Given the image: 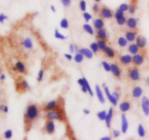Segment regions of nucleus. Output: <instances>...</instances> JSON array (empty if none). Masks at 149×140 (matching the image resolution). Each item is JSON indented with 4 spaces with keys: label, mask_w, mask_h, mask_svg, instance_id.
I'll return each mask as SVG.
<instances>
[{
    "label": "nucleus",
    "mask_w": 149,
    "mask_h": 140,
    "mask_svg": "<svg viewBox=\"0 0 149 140\" xmlns=\"http://www.w3.org/2000/svg\"><path fill=\"white\" fill-rule=\"evenodd\" d=\"M8 110H9V108L7 105H0V111L4 112V113H7Z\"/></svg>",
    "instance_id": "nucleus-49"
},
{
    "label": "nucleus",
    "mask_w": 149,
    "mask_h": 140,
    "mask_svg": "<svg viewBox=\"0 0 149 140\" xmlns=\"http://www.w3.org/2000/svg\"><path fill=\"white\" fill-rule=\"evenodd\" d=\"M50 9H51V10L53 12H56V9H55V6H54V5H51L50 6Z\"/></svg>",
    "instance_id": "nucleus-58"
},
{
    "label": "nucleus",
    "mask_w": 149,
    "mask_h": 140,
    "mask_svg": "<svg viewBox=\"0 0 149 140\" xmlns=\"http://www.w3.org/2000/svg\"><path fill=\"white\" fill-rule=\"evenodd\" d=\"M83 17H84V20H85L87 23H88L90 20H92V18H93V16H92L91 14H90L89 12H84V13H83Z\"/></svg>",
    "instance_id": "nucleus-40"
},
{
    "label": "nucleus",
    "mask_w": 149,
    "mask_h": 140,
    "mask_svg": "<svg viewBox=\"0 0 149 140\" xmlns=\"http://www.w3.org/2000/svg\"><path fill=\"white\" fill-rule=\"evenodd\" d=\"M111 137H103L100 138V140H111Z\"/></svg>",
    "instance_id": "nucleus-56"
},
{
    "label": "nucleus",
    "mask_w": 149,
    "mask_h": 140,
    "mask_svg": "<svg viewBox=\"0 0 149 140\" xmlns=\"http://www.w3.org/2000/svg\"><path fill=\"white\" fill-rule=\"evenodd\" d=\"M113 110L112 107H110L107 113V116H106V119L105 120V122H106V125L107 126L108 129H110L111 127V121L112 119H113Z\"/></svg>",
    "instance_id": "nucleus-15"
},
{
    "label": "nucleus",
    "mask_w": 149,
    "mask_h": 140,
    "mask_svg": "<svg viewBox=\"0 0 149 140\" xmlns=\"http://www.w3.org/2000/svg\"><path fill=\"white\" fill-rule=\"evenodd\" d=\"M138 134L141 137H144L146 136V131L142 124H139L138 126Z\"/></svg>",
    "instance_id": "nucleus-31"
},
{
    "label": "nucleus",
    "mask_w": 149,
    "mask_h": 140,
    "mask_svg": "<svg viewBox=\"0 0 149 140\" xmlns=\"http://www.w3.org/2000/svg\"><path fill=\"white\" fill-rule=\"evenodd\" d=\"M145 62V56L142 53L135 54L132 56V63L135 66H141Z\"/></svg>",
    "instance_id": "nucleus-5"
},
{
    "label": "nucleus",
    "mask_w": 149,
    "mask_h": 140,
    "mask_svg": "<svg viewBox=\"0 0 149 140\" xmlns=\"http://www.w3.org/2000/svg\"><path fill=\"white\" fill-rule=\"evenodd\" d=\"M128 51H129L130 53L134 55H135V54L139 53L140 48L138 47V46L136 44H130V46H128Z\"/></svg>",
    "instance_id": "nucleus-25"
},
{
    "label": "nucleus",
    "mask_w": 149,
    "mask_h": 140,
    "mask_svg": "<svg viewBox=\"0 0 149 140\" xmlns=\"http://www.w3.org/2000/svg\"><path fill=\"white\" fill-rule=\"evenodd\" d=\"M61 3L65 7H68L71 4V0H61Z\"/></svg>",
    "instance_id": "nucleus-47"
},
{
    "label": "nucleus",
    "mask_w": 149,
    "mask_h": 140,
    "mask_svg": "<svg viewBox=\"0 0 149 140\" xmlns=\"http://www.w3.org/2000/svg\"><path fill=\"white\" fill-rule=\"evenodd\" d=\"M137 33L135 30H130L129 31H127L125 33V37L127 39L128 42H133L135 41V39L137 37Z\"/></svg>",
    "instance_id": "nucleus-18"
},
{
    "label": "nucleus",
    "mask_w": 149,
    "mask_h": 140,
    "mask_svg": "<svg viewBox=\"0 0 149 140\" xmlns=\"http://www.w3.org/2000/svg\"><path fill=\"white\" fill-rule=\"evenodd\" d=\"M112 94H113V97H114L117 101H119V97H120V93L117 91H114L113 93H112Z\"/></svg>",
    "instance_id": "nucleus-51"
},
{
    "label": "nucleus",
    "mask_w": 149,
    "mask_h": 140,
    "mask_svg": "<svg viewBox=\"0 0 149 140\" xmlns=\"http://www.w3.org/2000/svg\"><path fill=\"white\" fill-rule=\"evenodd\" d=\"M44 75H45V71H44L43 69H41L40 71H39L37 75V81L38 82H41V81L43 80Z\"/></svg>",
    "instance_id": "nucleus-43"
},
{
    "label": "nucleus",
    "mask_w": 149,
    "mask_h": 140,
    "mask_svg": "<svg viewBox=\"0 0 149 140\" xmlns=\"http://www.w3.org/2000/svg\"><path fill=\"white\" fill-rule=\"evenodd\" d=\"M64 56H65V58H66L68 60H69V61L72 60L73 57H72V55H71V54H65V55H64Z\"/></svg>",
    "instance_id": "nucleus-53"
},
{
    "label": "nucleus",
    "mask_w": 149,
    "mask_h": 140,
    "mask_svg": "<svg viewBox=\"0 0 149 140\" xmlns=\"http://www.w3.org/2000/svg\"><path fill=\"white\" fill-rule=\"evenodd\" d=\"M127 39H126V37H123V36H120L117 40V44L120 47H125V46H127Z\"/></svg>",
    "instance_id": "nucleus-27"
},
{
    "label": "nucleus",
    "mask_w": 149,
    "mask_h": 140,
    "mask_svg": "<svg viewBox=\"0 0 149 140\" xmlns=\"http://www.w3.org/2000/svg\"><path fill=\"white\" fill-rule=\"evenodd\" d=\"M90 48L92 51H93V53L97 54L99 51V47L98 45H97V42H93V43L90 44Z\"/></svg>",
    "instance_id": "nucleus-36"
},
{
    "label": "nucleus",
    "mask_w": 149,
    "mask_h": 140,
    "mask_svg": "<svg viewBox=\"0 0 149 140\" xmlns=\"http://www.w3.org/2000/svg\"><path fill=\"white\" fill-rule=\"evenodd\" d=\"M102 66H103V69L106 71V72H111V65L107 62L106 61H103L101 62Z\"/></svg>",
    "instance_id": "nucleus-39"
},
{
    "label": "nucleus",
    "mask_w": 149,
    "mask_h": 140,
    "mask_svg": "<svg viewBox=\"0 0 149 140\" xmlns=\"http://www.w3.org/2000/svg\"><path fill=\"white\" fill-rule=\"evenodd\" d=\"M105 55L109 58H113L115 57V52L112 48L109 47V46H106L104 49L103 50Z\"/></svg>",
    "instance_id": "nucleus-26"
},
{
    "label": "nucleus",
    "mask_w": 149,
    "mask_h": 140,
    "mask_svg": "<svg viewBox=\"0 0 149 140\" xmlns=\"http://www.w3.org/2000/svg\"><path fill=\"white\" fill-rule=\"evenodd\" d=\"M121 121H122L121 130H122V134H126L128 130V127H129V123H128V120L125 114H122L121 116Z\"/></svg>",
    "instance_id": "nucleus-12"
},
{
    "label": "nucleus",
    "mask_w": 149,
    "mask_h": 140,
    "mask_svg": "<svg viewBox=\"0 0 149 140\" xmlns=\"http://www.w3.org/2000/svg\"><path fill=\"white\" fill-rule=\"evenodd\" d=\"M131 108V104L127 101H124L119 105V110L122 113H127L129 111Z\"/></svg>",
    "instance_id": "nucleus-23"
},
{
    "label": "nucleus",
    "mask_w": 149,
    "mask_h": 140,
    "mask_svg": "<svg viewBox=\"0 0 149 140\" xmlns=\"http://www.w3.org/2000/svg\"><path fill=\"white\" fill-rule=\"evenodd\" d=\"M108 32L104 28L97 30L96 31V38L97 39H102V40H107L108 39Z\"/></svg>",
    "instance_id": "nucleus-14"
},
{
    "label": "nucleus",
    "mask_w": 149,
    "mask_h": 140,
    "mask_svg": "<svg viewBox=\"0 0 149 140\" xmlns=\"http://www.w3.org/2000/svg\"><path fill=\"white\" fill-rule=\"evenodd\" d=\"M54 35H55V37L57 39H60V40H65V39H67L66 36L65 35L62 34L61 33H60V31L57 28L55 30V34Z\"/></svg>",
    "instance_id": "nucleus-32"
},
{
    "label": "nucleus",
    "mask_w": 149,
    "mask_h": 140,
    "mask_svg": "<svg viewBox=\"0 0 149 140\" xmlns=\"http://www.w3.org/2000/svg\"><path fill=\"white\" fill-rule=\"evenodd\" d=\"M45 132L48 134H53L55 132V124L54 121L47 120L45 126Z\"/></svg>",
    "instance_id": "nucleus-6"
},
{
    "label": "nucleus",
    "mask_w": 149,
    "mask_h": 140,
    "mask_svg": "<svg viewBox=\"0 0 149 140\" xmlns=\"http://www.w3.org/2000/svg\"><path fill=\"white\" fill-rule=\"evenodd\" d=\"M128 77L132 81H138L141 79V73L137 68H130L128 71Z\"/></svg>",
    "instance_id": "nucleus-3"
},
{
    "label": "nucleus",
    "mask_w": 149,
    "mask_h": 140,
    "mask_svg": "<svg viewBox=\"0 0 149 140\" xmlns=\"http://www.w3.org/2000/svg\"><path fill=\"white\" fill-rule=\"evenodd\" d=\"M15 71H17L20 73H26V68L25 66V64L21 61H18L15 64Z\"/></svg>",
    "instance_id": "nucleus-21"
},
{
    "label": "nucleus",
    "mask_w": 149,
    "mask_h": 140,
    "mask_svg": "<svg viewBox=\"0 0 149 140\" xmlns=\"http://www.w3.org/2000/svg\"><path fill=\"white\" fill-rule=\"evenodd\" d=\"M68 50H69V52H71V53H74V52H76L75 45L73 44H69V46H68Z\"/></svg>",
    "instance_id": "nucleus-48"
},
{
    "label": "nucleus",
    "mask_w": 149,
    "mask_h": 140,
    "mask_svg": "<svg viewBox=\"0 0 149 140\" xmlns=\"http://www.w3.org/2000/svg\"><path fill=\"white\" fill-rule=\"evenodd\" d=\"M58 106H59L58 100H51V101L48 102L46 105H45V106L43 107V110L45 112L50 111V110H53L56 109Z\"/></svg>",
    "instance_id": "nucleus-7"
},
{
    "label": "nucleus",
    "mask_w": 149,
    "mask_h": 140,
    "mask_svg": "<svg viewBox=\"0 0 149 140\" xmlns=\"http://www.w3.org/2000/svg\"><path fill=\"white\" fill-rule=\"evenodd\" d=\"M97 45H98L99 49L103 51L105 48L107 46V44H106V40H102V39H98L97 42Z\"/></svg>",
    "instance_id": "nucleus-34"
},
{
    "label": "nucleus",
    "mask_w": 149,
    "mask_h": 140,
    "mask_svg": "<svg viewBox=\"0 0 149 140\" xmlns=\"http://www.w3.org/2000/svg\"><path fill=\"white\" fill-rule=\"evenodd\" d=\"M22 45L25 49L30 50V49H33V40L30 37H26L22 42Z\"/></svg>",
    "instance_id": "nucleus-17"
},
{
    "label": "nucleus",
    "mask_w": 149,
    "mask_h": 140,
    "mask_svg": "<svg viewBox=\"0 0 149 140\" xmlns=\"http://www.w3.org/2000/svg\"><path fill=\"white\" fill-rule=\"evenodd\" d=\"M111 72L116 78H120L122 75V71L119 65L116 63H113L111 65Z\"/></svg>",
    "instance_id": "nucleus-13"
},
{
    "label": "nucleus",
    "mask_w": 149,
    "mask_h": 140,
    "mask_svg": "<svg viewBox=\"0 0 149 140\" xmlns=\"http://www.w3.org/2000/svg\"><path fill=\"white\" fill-rule=\"evenodd\" d=\"M83 29H84V31L87 32V33H89L91 36L94 35V29L88 23H85V24L83 25Z\"/></svg>",
    "instance_id": "nucleus-28"
},
{
    "label": "nucleus",
    "mask_w": 149,
    "mask_h": 140,
    "mask_svg": "<svg viewBox=\"0 0 149 140\" xmlns=\"http://www.w3.org/2000/svg\"><path fill=\"white\" fill-rule=\"evenodd\" d=\"M79 52H80L81 54H82L84 55V58H87V59L90 60L93 58V51L90 49H87V48H81L79 50Z\"/></svg>",
    "instance_id": "nucleus-19"
},
{
    "label": "nucleus",
    "mask_w": 149,
    "mask_h": 140,
    "mask_svg": "<svg viewBox=\"0 0 149 140\" xmlns=\"http://www.w3.org/2000/svg\"><path fill=\"white\" fill-rule=\"evenodd\" d=\"M95 93L99 102H100L101 104H104L105 102H106L104 98V95H103V91H102L101 89H100V87H99L98 85L95 86Z\"/></svg>",
    "instance_id": "nucleus-20"
},
{
    "label": "nucleus",
    "mask_w": 149,
    "mask_h": 140,
    "mask_svg": "<svg viewBox=\"0 0 149 140\" xmlns=\"http://www.w3.org/2000/svg\"><path fill=\"white\" fill-rule=\"evenodd\" d=\"M84 86H85L86 88H87V92L90 94V96H93L94 95V93H93V90H92V88H91V87H90V84H89L88 81H87V78H84Z\"/></svg>",
    "instance_id": "nucleus-35"
},
{
    "label": "nucleus",
    "mask_w": 149,
    "mask_h": 140,
    "mask_svg": "<svg viewBox=\"0 0 149 140\" xmlns=\"http://www.w3.org/2000/svg\"><path fill=\"white\" fill-rule=\"evenodd\" d=\"M60 26L63 29H68V27H69L68 20L66 18H63L61 20V23H60Z\"/></svg>",
    "instance_id": "nucleus-33"
},
{
    "label": "nucleus",
    "mask_w": 149,
    "mask_h": 140,
    "mask_svg": "<svg viewBox=\"0 0 149 140\" xmlns=\"http://www.w3.org/2000/svg\"><path fill=\"white\" fill-rule=\"evenodd\" d=\"M112 134H113V137L114 138H118L119 136H120L121 134V132H119V130H113V132H112Z\"/></svg>",
    "instance_id": "nucleus-52"
},
{
    "label": "nucleus",
    "mask_w": 149,
    "mask_h": 140,
    "mask_svg": "<svg viewBox=\"0 0 149 140\" xmlns=\"http://www.w3.org/2000/svg\"><path fill=\"white\" fill-rule=\"evenodd\" d=\"M79 8L82 12H86L87 10V4L84 0H81L79 1Z\"/></svg>",
    "instance_id": "nucleus-42"
},
{
    "label": "nucleus",
    "mask_w": 149,
    "mask_h": 140,
    "mask_svg": "<svg viewBox=\"0 0 149 140\" xmlns=\"http://www.w3.org/2000/svg\"><path fill=\"white\" fill-rule=\"evenodd\" d=\"M119 60L122 65H127L132 62V56H131L130 55H128V54L122 55L119 58Z\"/></svg>",
    "instance_id": "nucleus-16"
},
{
    "label": "nucleus",
    "mask_w": 149,
    "mask_h": 140,
    "mask_svg": "<svg viewBox=\"0 0 149 140\" xmlns=\"http://www.w3.org/2000/svg\"><path fill=\"white\" fill-rule=\"evenodd\" d=\"M4 138L7 139H10L13 137V131L10 130V129H8V130L6 131L4 134Z\"/></svg>",
    "instance_id": "nucleus-44"
},
{
    "label": "nucleus",
    "mask_w": 149,
    "mask_h": 140,
    "mask_svg": "<svg viewBox=\"0 0 149 140\" xmlns=\"http://www.w3.org/2000/svg\"><path fill=\"white\" fill-rule=\"evenodd\" d=\"M84 59V57L82 54H81L80 52H77L74 56V60L77 63H81V62H83Z\"/></svg>",
    "instance_id": "nucleus-29"
},
{
    "label": "nucleus",
    "mask_w": 149,
    "mask_h": 140,
    "mask_svg": "<svg viewBox=\"0 0 149 140\" xmlns=\"http://www.w3.org/2000/svg\"><path fill=\"white\" fill-rule=\"evenodd\" d=\"M83 113H84V114L85 115H89L90 113V110H88V109H83Z\"/></svg>",
    "instance_id": "nucleus-55"
},
{
    "label": "nucleus",
    "mask_w": 149,
    "mask_h": 140,
    "mask_svg": "<svg viewBox=\"0 0 149 140\" xmlns=\"http://www.w3.org/2000/svg\"><path fill=\"white\" fill-rule=\"evenodd\" d=\"M143 93V90L141 87H135L132 91V96L134 98H140Z\"/></svg>",
    "instance_id": "nucleus-22"
},
{
    "label": "nucleus",
    "mask_w": 149,
    "mask_h": 140,
    "mask_svg": "<svg viewBox=\"0 0 149 140\" xmlns=\"http://www.w3.org/2000/svg\"><path fill=\"white\" fill-rule=\"evenodd\" d=\"M81 91H82V92L87 93V88H86L85 86H84V84L81 87Z\"/></svg>",
    "instance_id": "nucleus-54"
},
{
    "label": "nucleus",
    "mask_w": 149,
    "mask_h": 140,
    "mask_svg": "<svg viewBox=\"0 0 149 140\" xmlns=\"http://www.w3.org/2000/svg\"><path fill=\"white\" fill-rule=\"evenodd\" d=\"M108 112L106 110H102V111H100L97 113V117L98 118V119L100 121H104L106 119V116H107Z\"/></svg>",
    "instance_id": "nucleus-30"
},
{
    "label": "nucleus",
    "mask_w": 149,
    "mask_h": 140,
    "mask_svg": "<svg viewBox=\"0 0 149 140\" xmlns=\"http://www.w3.org/2000/svg\"><path fill=\"white\" fill-rule=\"evenodd\" d=\"M93 26H94V28L96 30L103 28L104 27V21H103V18L99 17V18L95 19L94 21H93Z\"/></svg>",
    "instance_id": "nucleus-24"
},
{
    "label": "nucleus",
    "mask_w": 149,
    "mask_h": 140,
    "mask_svg": "<svg viewBox=\"0 0 149 140\" xmlns=\"http://www.w3.org/2000/svg\"><path fill=\"white\" fill-rule=\"evenodd\" d=\"M5 78H6V76L4 74H1V75L0 76V80H1V81H4Z\"/></svg>",
    "instance_id": "nucleus-57"
},
{
    "label": "nucleus",
    "mask_w": 149,
    "mask_h": 140,
    "mask_svg": "<svg viewBox=\"0 0 149 140\" xmlns=\"http://www.w3.org/2000/svg\"><path fill=\"white\" fill-rule=\"evenodd\" d=\"M45 118H46L47 120H57L64 121L65 119V113H64V110L58 106L55 110L47 112V114L45 115Z\"/></svg>",
    "instance_id": "nucleus-2"
},
{
    "label": "nucleus",
    "mask_w": 149,
    "mask_h": 140,
    "mask_svg": "<svg viewBox=\"0 0 149 140\" xmlns=\"http://www.w3.org/2000/svg\"><path fill=\"white\" fill-rule=\"evenodd\" d=\"M95 1L96 3H98V2H100V1H101V0H94Z\"/></svg>",
    "instance_id": "nucleus-60"
},
{
    "label": "nucleus",
    "mask_w": 149,
    "mask_h": 140,
    "mask_svg": "<svg viewBox=\"0 0 149 140\" xmlns=\"http://www.w3.org/2000/svg\"><path fill=\"white\" fill-rule=\"evenodd\" d=\"M39 116V109L36 105L31 104L26 107V113L24 114L25 123L30 126L31 123L36 120Z\"/></svg>",
    "instance_id": "nucleus-1"
},
{
    "label": "nucleus",
    "mask_w": 149,
    "mask_h": 140,
    "mask_svg": "<svg viewBox=\"0 0 149 140\" xmlns=\"http://www.w3.org/2000/svg\"><path fill=\"white\" fill-rule=\"evenodd\" d=\"M138 20L135 17H130L128 19H127L126 25L128 28L130 29V30H135L137 28V27H138Z\"/></svg>",
    "instance_id": "nucleus-9"
},
{
    "label": "nucleus",
    "mask_w": 149,
    "mask_h": 140,
    "mask_svg": "<svg viewBox=\"0 0 149 140\" xmlns=\"http://www.w3.org/2000/svg\"><path fill=\"white\" fill-rule=\"evenodd\" d=\"M114 15L115 19H117V18H119V17H122V16L125 15V12L122 11V10H119V9L118 8L117 10L115 12V13H114V15Z\"/></svg>",
    "instance_id": "nucleus-41"
},
{
    "label": "nucleus",
    "mask_w": 149,
    "mask_h": 140,
    "mask_svg": "<svg viewBox=\"0 0 149 140\" xmlns=\"http://www.w3.org/2000/svg\"><path fill=\"white\" fill-rule=\"evenodd\" d=\"M132 1V2L133 3H137V0H131Z\"/></svg>",
    "instance_id": "nucleus-61"
},
{
    "label": "nucleus",
    "mask_w": 149,
    "mask_h": 140,
    "mask_svg": "<svg viewBox=\"0 0 149 140\" xmlns=\"http://www.w3.org/2000/svg\"><path fill=\"white\" fill-rule=\"evenodd\" d=\"M116 23L119 26H124V25L126 24V22H127V18L125 15L122 16V17H119V18L116 19Z\"/></svg>",
    "instance_id": "nucleus-38"
},
{
    "label": "nucleus",
    "mask_w": 149,
    "mask_h": 140,
    "mask_svg": "<svg viewBox=\"0 0 149 140\" xmlns=\"http://www.w3.org/2000/svg\"><path fill=\"white\" fill-rule=\"evenodd\" d=\"M100 16L103 19H111V17H113V12L109 7H106V6H103L100 9Z\"/></svg>",
    "instance_id": "nucleus-4"
},
{
    "label": "nucleus",
    "mask_w": 149,
    "mask_h": 140,
    "mask_svg": "<svg viewBox=\"0 0 149 140\" xmlns=\"http://www.w3.org/2000/svg\"><path fill=\"white\" fill-rule=\"evenodd\" d=\"M141 107L146 116H149V98L143 96L141 99Z\"/></svg>",
    "instance_id": "nucleus-8"
},
{
    "label": "nucleus",
    "mask_w": 149,
    "mask_h": 140,
    "mask_svg": "<svg viewBox=\"0 0 149 140\" xmlns=\"http://www.w3.org/2000/svg\"><path fill=\"white\" fill-rule=\"evenodd\" d=\"M136 10H137L136 3H133V2L131 3V4L129 5V8H128V12H129L130 14L131 15L135 14Z\"/></svg>",
    "instance_id": "nucleus-37"
},
{
    "label": "nucleus",
    "mask_w": 149,
    "mask_h": 140,
    "mask_svg": "<svg viewBox=\"0 0 149 140\" xmlns=\"http://www.w3.org/2000/svg\"><path fill=\"white\" fill-rule=\"evenodd\" d=\"M146 85L149 87V77L148 78H147V79H146Z\"/></svg>",
    "instance_id": "nucleus-59"
},
{
    "label": "nucleus",
    "mask_w": 149,
    "mask_h": 140,
    "mask_svg": "<svg viewBox=\"0 0 149 140\" xmlns=\"http://www.w3.org/2000/svg\"><path fill=\"white\" fill-rule=\"evenodd\" d=\"M135 44L138 46V47L141 49H143L146 46L147 44V40L142 35H139L135 39Z\"/></svg>",
    "instance_id": "nucleus-10"
},
{
    "label": "nucleus",
    "mask_w": 149,
    "mask_h": 140,
    "mask_svg": "<svg viewBox=\"0 0 149 140\" xmlns=\"http://www.w3.org/2000/svg\"><path fill=\"white\" fill-rule=\"evenodd\" d=\"M7 19H8L7 15H5L3 14V13H1V14H0V23H4V20H7Z\"/></svg>",
    "instance_id": "nucleus-50"
},
{
    "label": "nucleus",
    "mask_w": 149,
    "mask_h": 140,
    "mask_svg": "<svg viewBox=\"0 0 149 140\" xmlns=\"http://www.w3.org/2000/svg\"><path fill=\"white\" fill-rule=\"evenodd\" d=\"M100 9L101 8H100V5H99L97 3H95V4L93 6V11L94 12L95 14H97L98 12H100Z\"/></svg>",
    "instance_id": "nucleus-45"
},
{
    "label": "nucleus",
    "mask_w": 149,
    "mask_h": 140,
    "mask_svg": "<svg viewBox=\"0 0 149 140\" xmlns=\"http://www.w3.org/2000/svg\"><path fill=\"white\" fill-rule=\"evenodd\" d=\"M128 8H129V5L127 4H126V3H123V4H120L119 7V10H121L123 12L128 11Z\"/></svg>",
    "instance_id": "nucleus-46"
},
{
    "label": "nucleus",
    "mask_w": 149,
    "mask_h": 140,
    "mask_svg": "<svg viewBox=\"0 0 149 140\" xmlns=\"http://www.w3.org/2000/svg\"><path fill=\"white\" fill-rule=\"evenodd\" d=\"M104 86L105 85L103 84V87H104ZM104 92H105V94H106L107 98L109 99V102H110V103H111L113 105H114V106L117 105L118 101L114 98V97H113V94H112V93H111L110 90H109V89L107 87H104Z\"/></svg>",
    "instance_id": "nucleus-11"
}]
</instances>
